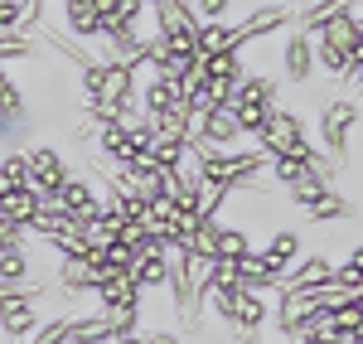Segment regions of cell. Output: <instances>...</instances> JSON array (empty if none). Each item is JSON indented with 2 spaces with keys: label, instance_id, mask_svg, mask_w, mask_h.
Masks as SVG:
<instances>
[{
  "label": "cell",
  "instance_id": "obj_3",
  "mask_svg": "<svg viewBox=\"0 0 363 344\" xmlns=\"http://www.w3.org/2000/svg\"><path fill=\"white\" fill-rule=\"evenodd\" d=\"M310 73H315V39L306 29H291L286 44H281V78L301 87V83H310Z\"/></svg>",
  "mask_w": 363,
  "mask_h": 344
},
{
  "label": "cell",
  "instance_id": "obj_5",
  "mask_svg": "<svg viewBox=\"0 0 363 344\" xmlns=\"http://www.w3.org/2000/svg\"><path fill=\"white\" fill-rule=\"evenodd\" d=\"M34 330H39V311L29 306L25 296L0 301V340H29Z\"/></svg>",
  "mask_w": 363,
  "mask_h": 344
},
{
  "label": "cell",
  "instance_id": "obj_10",
  "mask_svg": "<svg viewBox=\"0 0 363 344\" xmlns=\"http://www.w3.org/2000/svg\"><path fill=\"white\" fill-rule=\"evenodd\" d=\"M68 330H73V316H58V320H49V325H39L25 344H68Z\"/></svg>",
  "mask_w": 363,
  "mask_h": 344
},
{
  "label": "cell",
  "instance_id": "obj_11",
  "mask_svg": "<svg viewBox=\"0 0 363 344\" xmlns=\"http://www.w3.org/2000/svg\"><path fill=\"white\" fill-rule=\"evenodd\" d=\"M277 5H286V10H291V5H306V0H277Z\"/></svg>",
  "mask_w": 363,
  "mask_h": 344
},
{
  "label": "cell",
  "instance_id": "obj_9",
  "mask_svg": "<svg viewBox=\"0 0 363 344\" xmlns=\"http://www.w3.org/2000/svg\"><path fill=\"white\" fill-rule=\"evenodd\" d=\"M310 223H339V218H349V199L339 194V189H325L315 204H306Z\"/></svg>",
  "mask_w": 363,
  "mask_h": 344
},
{
  "label": "cell",
  "instance_id": "obj_12",
  "mask_svg": "<svg viewBox=\"0 0 363 344\" xmlns=\"http://www.w3.org/2000/svg\"><path fill=\"white\" fill-rule=\"evenodd\" d=\"M0 344H25V340H0Z\"/></svg>",
  "mask_w": 363,
  "mask_h": 344
},
{
  "label": "cell",
  "instance_id": "obj_6",
  "mask_svg": "<svg viewBox=\"0 0 363 344\" xmlns=\"http://www.w3.org/2000/svg\"><path fill=\"white\" fill-rule=\"evenodd\" d=\"M286 25H291V10L272 0V5H257L252 15H242V25H238V39L247 44V39H262L267 29H277V34H281V29H286Z\"/></svg>",
  "mask_w": 363,
  "mask_h": 344
},
{
  "label": "cell",
  "instance_id": "obj_7",
  "mask_svg": "<svg viewBox=\"0 0 363 344\" xmlns=\"http://www.w3.org/2000/svg\"><path fill=\"white\" fill-rule=\"evenodd\" d=\"M262 257H267V267H272V272H286L291 262L301 257V233H296V228L272 233V238H267V248H262Z\"/></svg>",
  "mask_w": 363,
  "mask_h": 344
},
{
  "label": "cell",
  "instance_id": "obj_8",
  "mask_svg": "<svg viewBox=\"0 0 363 344\" xmlns=\"http://www.w3.org/2000/svg\"><path fill=\"white\" fill-rule=\"evenodd\" d=\"M25 189H29L25 150H10V155H0V199H10V194H25Z\"/></svg>",
  "mask_w": 363,
  "mask_h": 344
},
{
  "label": "cell",
  "instance_id": "obj_2",
  "mask_svg": "<svg viewBox=\"0 0 363 344\" xmlns=\"http://www.w3.org/2000/svg\"><path fill=\"white\" fill-rule=\"evenodd\" d=\"M25 170H29V189L44 194V199H54L68 179V165L54 145H25Z\"/></svg>",
  "mask_w": 363,
  "mask_h": 344
},
{
  "label": "cell",
  "instance_id": "obj_1",
  "mask_svg": "<svg viewBox=\"0 0 363 344\" xmlns=\"http://www.w3.org/2000/svg\"><path fill=\"white\" fill-rule=\"evenodd\" d=\"M359 121H363V107L354 97H330L320 107V141H325L335 165H349V155H354V126Z\"/></svg>",
  "mask_w": 363,
  "mask_h": 344
},
{
  "label": "cell",
  "instance_id": "obj_4",
  "mask_svg": "<svg viewBox=\"0 0 363 344\" xmlns=\"http://www.w3.org/2000/svg\"><path fill=\"white\" fill-rule=\"evenodd\" d=\"M335 282V262L325 257V253H306V257H296L286 272H281V287L277 291H301V287H330Z\"/></svg>",
  "mask_w": 363,
  "mask_h": 344
}]
</instances>
